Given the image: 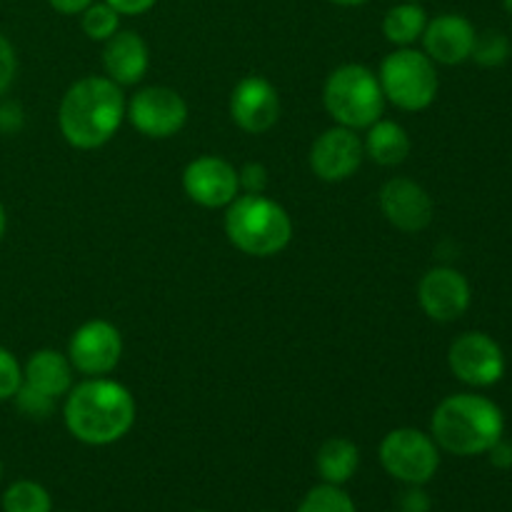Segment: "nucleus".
Returning a JSON list of instances; mask_svg holds the SVG:
<instances>
[{
    "label": "nucleus",
    "instance_id": "nucleus-1",
    "mask_svg": "<svg viewBox=\"0 0 512 512\" xmlns=\"http://www.w3.org/2000/svg\"><path fill=\"white\" fill-rule=\"evenodd\" d=\"M138 405L118 380L85 378L65 395L63 420L68 433L85 445H113L133 430Z\"/></svg>",
    "mask_w": 512,
    "mask_h": 512
},
{
    "label": "nucleus",
    "instance_id": "nucleus-2",
    "mask_svg": "<svg viewBox=\"0 0 512 512\" xmlns=\"http://www.w3.org/2000/svg\"><path fill=\"white\" fill-rule=\"evenodd\" d=\"M125 95L105 75H85L65 90L58 108V128L65 143L78 150L103 148L125 120Z\"/></svg>",
    "mask_w": 512,
    "mask_h": 512
},
{
    "label": "nucleus",
    "instance_id": "nucleus-3",
    "mask_svg": "<svg viewBox=\"0 0 512 512\" xmlns=\"http://www.w3.org/2000/svg\"><path fill=\"white\" fill-rule=\"evenodd\" d=\"M505 433V415L490 398L455 393L440 400L430 418V435L440 450L460 458L485 455Z\"/></svg>",
    "mask_w": 512,
    "mask_h": 512
},
{
    "label": "nucleus",
    "instance_id": "nucleus-4",
    "mask_svg": "<svg viewBox=\"0 0 512 512\" xmlns=\"http://www.w3.org/2000/svg\"><path fill=\"white\" fill-rule=\"evenodd\" d=\"M225 235L240 253L273 258L293 240V218L265 193H240L225 208Z\"/></svg>",
    "mask_w": 512,
    "mask_h": 512
},
{
    "label": "nucleus",
    "instance_id": "nucleus-5",
    "mask_svg": "<svg viewBox=\"0 0 512 512\" xmlns=\"http://www.w3.org/2000/svg\"><path fill=\"white\" fill-rule=\"evenodd\" d=\"M323 105L335 125L368 130L383 118L385 95L378 73L360 63H345L328 75L323 85Z\"/></svg>",
    "mask_w": 512,
    "mask_h": 512
},
{
    "label": "nucleus",
    "instance_id": "nucleus-6",
    "mask_svg": "<svg viewBox=\"0 0 512 512\" xmlns=\"http://www.w3.org/2000/svg\"><path fill=\"white\" fill-rule=\"evenodd\" d=\"M385 103L408 113L430 108L438 98L440 78L433 60L415 48H398L385 55L378 70Z\"/></svg>",
    "mask_w": 512,
    "mask_h": 512
},
{
    "label": "nucleus",
    "instance_id": "nucleus-7",
    "mask_svg": "<svg viewBox=\"0 0 512 512\" xmlns=\"http://www.w3.org/2000/svg\"><path fill=\"white\" fill-rule=\"evenodd\" d=\"M385 473L403 485H425L440 468V448L433 435L418 428H395L380 443Z\"/></svg>",
    "mask_w": 512,
    "mask_h": 512
},
{
    "label": "nucleus",
    "instance_id": "nucleus-8",
    "mask_svg": "<svg viewBox=\"0 0 512 512\" xmlns=\"http://www.w3.org/2000/svg\"><path fill=\"white\" fill-rule=\"evenodd\" d=\"M125 120L145 138H173L188 123V103L168 85H148L125 103Z\"/></svg>",
    "mask_w": 512,
    "mask_h": 512
},
{
    "label": "nucleus",
    "instance_id": "nucleus-9",
    "mask_svg": "<svg viewBox=\"0 0 512 512\" xmlns=\"http://www.w3.org/2000/svg\"><path fill=\"white\" fill-rule=\"evenodd\" d=\"M450 373L470 388H490L505 375V353L488 333L470 330L458 335L448 350Z\"/></svg>",
    "mask_w": 512,
    "mask_h": 512
},
{
    "label": "nucleus",
    "instance_id": "nucleus-10",
    "mask_svg": "<svg viewBox=\"0 0 512 512\" xmlns=\"http://www.w3.org/2000/svg\"><path fill=\"white\" fill-rule=\"evenodd\" d=\"M65 355L73 363L75 373L85 378H103L113 373L123 358V335L108 320H88L70 335Z\"/></svg>",
    "mask_w": 512,
    "mask_h": 512
},
{
    "label": "nucleus",
    "instance_id": "nucleus-11",
    "mask_svg": "<svg viewBox=\"0 0 512 512\" xmlns=\"http://www.w3.org/2000/svg\"><path fill=\"white\" fill-rule=\"evenodd\" d=\"M363 160V138L358 130L343 128V125L323 130L310 148V170L325 183H343L353 178Z\"/></svg>",
    "mask_w": 512,
    "mask_h": 512
},
{
    "label": "nucleus",
    "instance_id": "nucleus-12",
    "mask_svg": "<svg viewBox=\"0 0 512 512\" xmlns=\"http://www.w3.org/2000/svg\"><path fill=\"white\" fill-rule=\"evenodd\" d=\"M183 190L203 208H228L240 195L238 170L220 155H200L185 165Z\"/></svg>",
    "mask_w": 512,
    "mask_h": 512
},
{
    "label": "nucleus",
    "instance_id": "nucleus-13",
    "mask_svg": "<svg viewBox=\"0 0 512 512\" xmlns=\"http://www.w3.org/2000/svg\"><path fill=\"white\" fill-rule=\"evenodd\" d=\"M473 300L468 278L450 265L430 268L418 283V303L435 323H455L463 318Z\"/></svg>",
    "mask_w": 512,
    "mask_h": 512
},
{
    "label": "nucleus",
    "instance_id": "nucleus-14",
    "mask_svg": "<svg viewBox=\"0 0 512 512\" xmlns=\"http://www.w3.org/2000/svg\"><path fill=\"white\" fill-rule=\"evenodd\" d=\"M230 118L240 130L263 135L280 118V95L263 75H245L230 93Z\"/></svg>",
    "mask_w": 512,
    "mask_h": 512
},
{
    "label": "nucleus",
    "instance_id": "nucleus-15",
    "mask_svg": "<svg viewBox=\"0 0 512 512\" xmlns=\"http://www.w3.org/2000/svg\"><path fill=\"white\" fill-rule=\"evenodd\" d=\"M380 213L400 233H423L433 223V198L410 178H390L378 195Z\"/></svg>",
    "mask_w": 512,
    "mask_h": 512
},
{
    "label": "nucleus",
    "instance_id": "nucleus-16",
    "mask_svg": "<svg viewBox=\"0 0 512 512\" xmlns=\"http://www.w3.org/2000/svg\"><path fill=\"white\" fill-rule=\"evenodd\" d=\"M475 33L473 23L465 15L458 13H443L438 18L428 20L423 33V53L428 55L433 63L440 65H460L470 60L475 48Z\"/></svg>",
    "mask_w": 512,
    "mask_h": 512
},
{
    "label": "nucleus",
    "instance_id": "nucleus-17",
    "mask_svg": "<svg viewBox=\"0 0 512 512\" xmlns=\"http://www.w3.org/2000/svg\"><path fill=\"white\" fill-rule=\"evenodd\" d=\"M103 68L105 78L118 83L120 88L138 85L150 68L148 43L133 30H118L113 38L105 40Z\"/></svg>",
    "mask_w": 512,
    "mask_h": 512
},
{
    "label": "nucleus",
    "instance_id": "nucleus-18",
    "mask_svg": "<svg viewBox=\"0 0 512 512\" xmlns=\"http://www.w3.org/2000/svg\"><path fill=\"white\" fill-rule=\"evenodd\" d=\"M73 375L75 368L68 360V355L53 348L35 350L23 365V385H28V388L38 390L40 395H48L53 400H60L68 395V390L75 385Z\"/></svg>",
    "mask_w": 512,
    "mask_h": 512
},
{
    "label": "nucleus",
    "instance_id": "nucleus-19",
    "mask_svg": "<svg viewBox=\"0 0 512 512\" xmlns=\"http://www.w3.org/2000/svg\"><path fill=\"white\" fill-rule=\"evenodd\" d=\"M363 148L365 158L383 165V168H395V165L408 160L413 143H410V135L403 125L395 123V120L380 118L365 133Z\"/></svg>",
    "mask_w": 512,
    "mask_h": 512
},
{
    "label": "nucleus",
    "instance_id": "nucleus-20",
    "mask_svg": "<svg viewBox=\"0 0 512 512\" xmlns=\"http://www.w3.org/2000/svg\"><path fill=\"white\" fill-rule=\"evenodd\" d=\"M315 468H318L323 483L345 485L360 468L358 445L348 438H328L318 448Z\"/></svg>",
    "mask_w": 512,
    "mask_h": 512
},
{
    "label": "nucleus",
    "instance_id": "nucleus-21",
    "mask_svg": "<svg viewBox=\"0 0 512 512\" xmlns=\"http://www.w3.org/2000/svg\"><path fill=\"white\" fill-rule=\"evenodd\" d=\"M425 25H428L425 10L415 0H405L385 13L383 35L388 43L398 45V48H413V43L423 38Z\"/></svg>",
    "mask_w": 512,
    "mask_h": 512
},
{
    "label": "nucleus",
    "instance_id": "nucleus-22",
    "mask_svg": "<svg viewBox=\"0 0 512 512\" xmlns=\"http://www.w3.org/2000/svg\"><path fill=\"white\" fill-rule=\"evenodd\" d=\"M3 512H53V500L35 480H18L5 490Z\"/></svg>",
    "mask_w": 512,
    "mask_h": 512
},
{
    "label": "nucleus",
    "instance_id": "nucleus-23",
    "mask_svg": "<svg viewBox=\"0 0 512 512\" xmlns=\"http://www.w3.org/2000/svg\"><path fill=\"white\" fill-rule=\"evenodd\" d=\"M80 28L95 43H105V40L113 38L120 30V13L115 8H110L105 0L103 3H90L80 13Z\"/></svg>",
    "mask_w": 512,
    "mask_h": 512
},
{
    "label": "nucleus",
    "instance_id": "nucleus-24",
    "mask_svg": "<svg viewBox=\"0 0 512 512\" xmlns=\"http://www.w3.org/2000/svg\"><path fill=\"white\" fill-rule=\"evenodd\" d=\"M295 512H355V503L340 485H315Z\"/></svg>",
    "mask_w": 512,
    "mask_h": 512
},
{
    "label": "nucleus",
    "instance_id": "nucleus-25",
    "mask_svg": "<svg viewBox=\"0 0 512 512\" xmlns=\"http://www.w3.org/2000/svg\"><path fill=\"white\" fill-rule=\"evenodd\" d=\"M510 53V40L503 33H498V30H488V33L475 38V48L470 58L478 65H483V68H498V65H503L510 58Z\"/></svg>",
    "mask_w": 512,
    "mask_h": 512
},
{
    "label": "nucleus",
    "instance_id": "nucleus-26",
    "mask_svg": "<svg viewBox=\"0 0 512 512\" xmlns=\"http://www.w3.org/2000/svg\"><path fill=\"white\" fill-rule=\"evenodd\" d=\"M15 408L25 415V418L33 420H45L50 418V413L55 410V403L58 400L48 398V395H40L38 390L28 388V385H20V390L15 393Z\"/></svg>",
    "mask_w": 512,
    "mask_h": 512
},
{
    "label": "nucleus",
    "instance_id": "nucleus-27",
    "mask_svg": "<svg viewBox=\"0 0 512 512\" xmlns=\"http://www.w3.org/2000/svg\"><path fill=\"white\" fill-rule=\"evenodd\" d=\"M23 385V365L8 348H0V403L13 400Z\"/></svg>",
    "mask_w": 512,
    "mask_h": 512
},
{
    "label": "nucleus",
    "instance_id": "nucleus-28",
    "mask_svg": "<svg viewBox=\"0 0 512 512\" xmlns=\"http://www.w3.org/2000/svg\"><path fill=\"white\" fill-rule=\"evenodd\" d=\"M238 180H240V193H253L260 195L268 190V168L263 163H245L243 168L238 170Z\"/></svg>",
    "mask_w": 512,
    "mask_h": 512
},
{
    "label": "nucleus",
    "instance_id": "nucleus-29",
    "mask_svg": "<svg viewBox=\"0 0 512 512\" xmlns=\"http://www.w3.org/2000/svg\"><path fill=\"white\" fill-rule=\"evenodd\" d=\"M395 512H433V500L423 485H408L395 500Z\"/></svg>",
    "mask_w": 512,
    "mask_h": 512
},
{
    "label": "nucleus",
    "instance_id": "nucleus-30",
    "mask_svg": "<svg viewBox=\"0 0 512 512\" xmlns=\"http://www.w3.org/2000/svg\"><path fill=\"white\" fill-rule=\"evenodd\" d=\"M15 73H18V58H15V48L3 33H0V95L8 93L13 85Z\"/></svg>",
    "mask_w": 512,
    "mask_h": 512
},
{
    "label": "nucleus",
    "instance_id": "nucleus-31",
    "mask_svg": "<svg viewBox=\"0 0 512 512\" xmlns=\"http://www.w3.org/2000/svg\"><path fill=\"white\" fill-rule=\"evenodd\" d=\"M23 128V110L15 103L0 105V130L5 133H15V130Z\"/></svg>",
    "mask_w": 512,
    "mask_h": 512
},
{
    "label": "nucleus",
    "instance_id": "nucleus-32",
    "mask_svg": "<svg viewBox=\"0 0 512 512\" xmlns=\"http://www.w3.org/2000/svg\"><path fill=\"white\" fill-rule=\"evenodd\" d=\"M485 455H488L490 463H493L498 470H510L512 468V443H510V440L500 438L498 443H495L493 448H490Z\"/></svg>",
    "mask_w": 512,
    "mask_h": 512
},
{
    "label": "nucleus",
    "instance_id": "nucleus-33",
    "mask_svg": "<svg viewBox=\"0 0 512 512\" xmlns=\"http://www.w3.org/2000/svg\"><path fill=\"white\" fill-rule=\"evenodd\" d=\"M110 8L118 10L120 15H143L153 8L158 0H105Z\"/></svg>",
    "mask_w": 512,
    "mask_h": 512
},
{
    "label": "nucleus",
    "instance_id": "nucleus-34",
    "mask_svg": "<svg viewBox=\"0 0 512 512\" xmlns=\"http://www.w3.org/2000/svg\"><path fill=\"white\" fill-rule=\"evenodd\" d=\"M48 3L50 8L58 10V13L63 15H80L90 3H95V0H48Z\"/></svg>",
    "mask_w": 512,
    "mask_h": 512
},
{
    "label": "nucleus",
    "instance_id": "nucleus-35",
    "mask_svg": "<svg viewBox=\"0 0 512 512\" xmlns=\"http://www.w3.org/2000/svg\"><path fill=\"white\" fill-rule=\"evenodd\" d=\"M328 3L340 5V8H355V5H363L368 3V0H328Z\"/></svg>",
    "mask_w": 512,
    "mask_h": 512
},
{
    "label": "nucleus",
    "instance_id": "nucleus-36",
    "mask_svg": "<svg viewBox=\"0 0 512 512\" xmlns=\"http://www.w3.org/2000/svg\"><path fill=\"white\" fill-rule=\"evenodd\" d=\"M5 228H8V218H5V208H3V205H0V240H3Z\"/></svg>",
    "mask_w": 512,
    "mask_h": 512
},
{
    "label": "nucleus",
    "instance_id": "nucleus-37",
    "mask_svg": "<svg viewBox=\"0 0 512 512\" xmlns=\"http://www.w3.org/2000/svg\"><path fill=\"white\" fill-rule=\"evenodd\" d=\"M503 5H505V10L512 15V0H503Z\"/></svg>",
    "mask_w": 512,
    "mask_h": 512
},
{
    "label": "nucleus",
    "instance_id": "nucleus-38",
    "mask_svg": "<svg viewBox=\"0 0 512 512\" xmlns=\"http://www.w3.org/2000/svg\"><path fill=\"white\" fill-rule=\"evenodd\" d=\"M0 475H3V463H0Z\"/></svg>",
    "mask_w": 512,
    "mask_h": 512
},
{
    "label": "nucleus",
    "instance_id": "nucleus-39",
    "mask_svg": "<svg viewBox=\"0 0 512 512\" xmlns=\"http://www.w3.org/2000/svg\"><path fill=\"white\" fill-rule=\"evenodd\" d=\"M198 512H203V510H198Z\"/></svg>",
    "mask_w": 512,
    "mask_h": 512
},
{
    "label": "nucleus",
    "instance_id": "nucleus-40",
    "mask_svg": "<svg viewBox=\"0 0 512 512\" xmlns=\"http://www.w3.org/2000/svg\"><path fill=\"white\" fill-rule=\"evenodd\" d=\"M415 3H418V0H415Z\"/></svg>",
    "mask_w": 512,
    "mask_h": 512
}]
</instances>
